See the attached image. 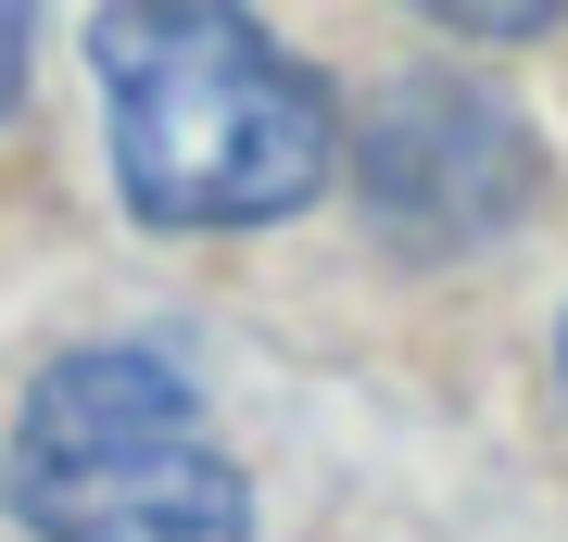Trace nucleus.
<instances>
[{"label":"nucleus","instance_id":"obj_2","mask_svg":"<svg viewBox=\"0 0 568 542\" xmlns=\"http://www.w3.org/2000/svg\"><path fill=\"white\" fill-rule=\"evenodd\" d=\"M0 492L39 542H253V480L227 467L190 366L140 341L51 354L26 379Z\"/></svg>","mask_w":568,"mask_h":542},{"label":"nucleus","instance_id":"obj_3","mask_svg":"<svg viewBox=\"0 0 568 542\" xmlns=\"http://www.w3.org/2000/svg\"><path fill=\"white\" fill-rule=\"evenodd\" d=\"M354 190H366V215L405 253H467V241H493V227L544 190V152H530V126L493 89L417 76V89H392L379 114H366Z\"/></svg>","mask_w":568,"mask_h":542},{"label":"nucleus","instance_id":"obj_5","mask_svg":"<svg viewBox=\"0 0 568 542\" xmlns=\"http://www.w3.org/2000/svg\"><path fill=\"white\" fill-rule=\"evenodd\" d=\"M556 366H568V354H556Z\"/></svg>","mask_w":568,"mask_h":542},{"label":"nucleus","instance_id":"obj_4","mask_svg":"<svg viewBox=\"0 0 568 542\" xmlns=\"http://www.w3.org/2000/svg\"><path fill=\"white\" fill-rule=\"evenodd\" d=\"M26 39H39V25H26V13H0V114L26 101Z\"/></svg>","mask_w":568,"mask_h":542},{"label":"nucleus","instance_id":"obj_1","mask_svg":"<svg viewBox=\"0 0 568 542\" xmlns=\"http://www.w3.org/2000/svg\"><path fill=\"white\" fill-rule=\"evenodd\" d=\"M114 114V177L152 227H265L328 190L342 164V101L316 63H291L253 13L215 0H114L89 13Z\"/></svg>","mask_w":568,"mask_h":542}]
</instances>
